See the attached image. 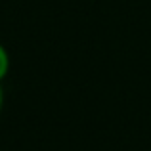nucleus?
<instances>
[{
	"instance_id": "nucleus-1",
	"label": "nucleus",
	"mask_w": 151,
	"mask_h": 151,
	"mask_svg": "<svg viewBox=\"0 0 151 151\" xmlns=\"http://www.w3.org/2000/svg\"><path fill=\"white\" fill-rule=\"evenodd\" d=\"M10 65H12L10 52H8L6 46L0 42V84H2V81L8 77V73H10Z\"/></svg>"
},
{
	"instance_id": "nucleus-2",
	"label": "nucleus",
	"mask_w": 151,
	"mask_h": 151,
	"mask_svg": "<svg viewBox=\"0 0 151 151\" xmlns=\"http://www.w3.org/2000/svg\"><path fill=\"white\" fill-rule=\"evenodd\" d=\"M4 109V90H2V84H0V113Z\"/></svg>"
}]
</instances>
